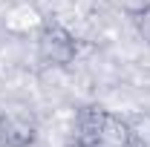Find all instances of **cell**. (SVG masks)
Instances as JSON below:
<instances>
[{"label": "cell", "instance_id": "cell-2", "mask_svg": "<svg viewBox=\"0 0 150 147\" xmlns=\"http://www.w3.org/2000/svg\"><path fill=\"white\" fill-rule=\"evenodd\" d=\"M121 9L136 20L139 15H144V12L150 9V0H121Z\"/></svg>", "mask_w": 150, "mask_h": 147}, {"label": "cell", "instance_id": "cell-1", "mask_svg": "<svg viewBox=\"0 0 150 147\" xmlns=\"http://www.w3.org/2000/svg\"><path fill=\"white\" fill-rule=\"evenodd\" d=\"M133 139V130L127 121H121L112 112H101L98 115V141L107 147H127Z\"/></svg>", "mask_w": 150, "mask_h": 147}, {"label": "cell", "instance_id": "cell-3", "mask_svg": "<svg viewBox=\"0 0 150 147\" xmlns=\"http://www.w3.org/2000/svg\"><path fill=\"white\" fill-rule=\"evenodd\" d=\"M136 32H139V37L150 46V9L144 12V15H139V18H136Z\"/></svg>", "mask_w": 150, "mask_h": 147}]
</instances>
